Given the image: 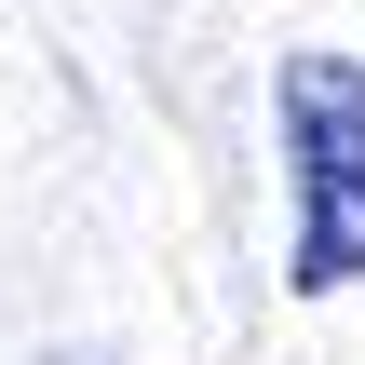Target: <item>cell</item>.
I'll list each match as a JSON object with an SVG mask.
<instances>
[{
  "label": "cell",
  "instance_id": "6da1fadb",
  "mask_svg": "<svg viewBox=\"0 0 365 365\" xmlns=\"http://www.w3.org/2000/svg\"><path fill=\"white\" fill-rule=\"evenodd\" d=\"M284 149H298V298L365 284V54H284Z\"/></svg>",
  "mask_w": 365,
  "mask_h": 365
}]
</instances>
